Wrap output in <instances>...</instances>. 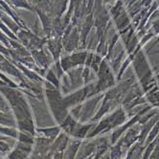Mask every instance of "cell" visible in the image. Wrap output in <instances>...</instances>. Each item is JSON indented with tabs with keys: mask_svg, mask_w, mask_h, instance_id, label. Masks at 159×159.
<instances>
[{
	"mask_svg": "<svg viewBox=\"0 0 159 159\" xmlns=\"http://www.w3.org/2000/svg\"><path fill=\"white\" fill-rule=\"evenodd\" d=\"M93 126L94 125H80V124H78L71 135H73L74 137H76L78 139H83L84 137H87L90 129L93 128Z\"/></svg>",
	"mask_w": 159,
	"mask_h": 159,
	"instance_id": "cell-1",
	"label": "cell"
},
{
	"mask_svg": "<svg viewBox=\"0 0 159 159\" xmlns=\"http://www.w3.org/2000/svg\"><path fill=\"white\" fill-rule=\"evenodd\" d=\"M39 132H42L47 138H49V140H53L55 139L58 134L61 131V129L58 127H54V128H49V129H39Z\"/></svg>",
	"mask_w": 159,
	"mask_h": 159,
	"instance_id": "cell-2",
	"label": "cell"
},
{
	"mask_svg": "<svg viewBox=\"0 0 159 159\" xmlns=\"http://www.w3.org/2000/svg\"><path fill=\"white\" fill-rule=\"evenodd\" d=\"M27 154H28V152L22 151L21 149H19V148H17L16 151H14L10 154L9 157H10V159H25L27 157Z\"/></svg>",
	"mask_w": 159,
	"mask_h": 159,
	"instance_id": "cell-3",
	"label": "cell"
},
{
	"mask_svg": "<svg viewBox=\"0 0 159 159\" xmlns=\"http://www.w3.org/2000/svg\"><path fill=\"white\" fill-rule=\"evenodd\" d=\"M159 125H157V127H154V129L151 131V134H150V136H149V138H148V141L149 142H151L154 137H155V135L157 134V132H158V129H159Z\"/></svg>",
	"mask_w": 159,
	"mask_h": 159,
	"instance_id": "cell-4",
	"label": "cell"
},
{
	"mask_svg": "<svg viewBox=\"0 0 159 159\" xmlns=\"http://www.w3.org/2000/svg\"><path fill=\"white\" fill-rule=\"evenodd\" d=\"M19 139H20L21 142H23V143H32V142H33L31 138H29L28 136H26V135L23 134V133H20Z\"/></svg>",
	"mask_w": 159,
	"mask_h": 159,
	"instance_id": "cell-5",
	"label": "cell"
}]
</instances>
